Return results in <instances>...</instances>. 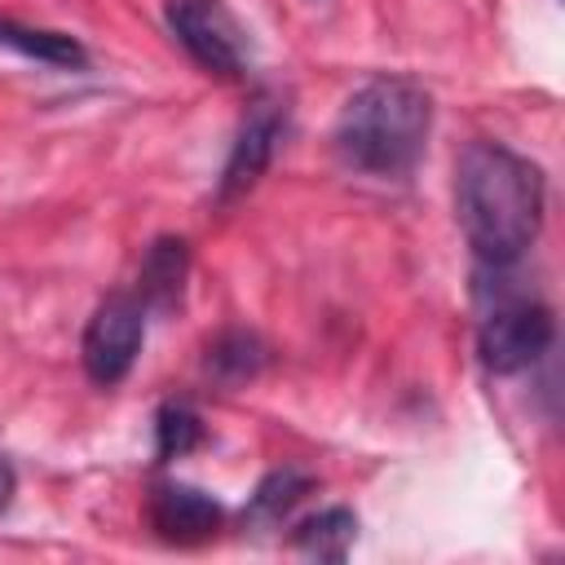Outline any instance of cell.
<instances>
[{"mask_svg":"<svg viewBox=\"0 0 565 565\" xmlns=\"http://www.w3.org/2000/svg\"><path fill=\"white\" fill-rule=\"evenodd\" d=\"M543 172L499 141H468L455 163V212L481 265H516L543 225Z\"/></svg>","mask_w":565,"mask_h":565,"instance_id":"1","label":"cell"},{"mask_svg":"<svg viewBox=\"0 0 565 565\" xmlns=\"http://www.w3.org/2000/svg\"><path fill=\"white\" fill-rule=\"evenodd\" d=\"M433 128V97L406 75L366 79L335 119V154L366 177H406L424 154Z\"/></svg>","mask_w":565,"mask_h":565,"instance_id":"2","label":"cell"},{"mask_svg":"<svg viewBox=\"0 0 565 565\" xmlns=\"http://www.w3.org/2000/svg\"><path fill=\"white\" fill-rule=\"evenodd\" d=\"M508 269L512 265H481L477 269V296L486 305L477 349H481L486 371H494V375L525 371L530 362H539L547 353V344L556 335L552 309L543 300H530V291H512Z\"/></svg>","mask_w":565,"mask_h":565,"instance_id":"3","label":"cell"},{"mask_svg":"<svg viewBox=\"0 0 565 565\" xmlns=\"http://www.w3.org/2000/svg\"><path fill=\"white\" fill-rule=\"evenodd\" d=\"M168 26L203 71L238 75L247 66V35L221 0H168Z\"/></svg>","mask_w":565,"mask_h":565,"instance_id":"4","label":"cell"},{"mask_svg":"<svg viewBox=\"0 0 565 565\" xmlns=\"http://www.w3.org/2000/svg\"><path fill=\"white\" fill-rule=\"evenodd\" d=\"M146 340V305L137 296H110L84 327V371L93 384H119Z\"/></svg>","mask_w":565,"mask_h":565,"instance_id":"5","label":"cell"},{"mask_svg":"<svg viewBox=\"0 0 565 565\" xmlns=\"http://www.w3.org/2000/svg\"><path fill=\"white\" fill-rule=\"evenodd\" d=\"M287 128V110L282 102L274 97H256L247 119L238 124V137L230 146V159H225V172H221V199H234L243 190L256 185V177L269 168L274 150H278V137Z\"/></svg>","mask_w":565,"mask_h":565,"instance_id":"6","label":"cell"},{"mask_svg":"<svg viewBox=\"0 0 565 565\" xmlns=\"http://www.w3.org/2000/svg\"><path fill=\"white\" fill-rule=\"evenodd\" d=\"M150 525L168 543H203L221 525V503L194 486L168 481L150 494Z\"/></svg>","mask_w":565,"mask_h":565,"instance_id":"7","label":"cell"},{"mask_svg":"<svg viewBox=\"0 0 565 565\" xmlns=\"http://www.w3.org/2000/svg\"><path fill=\"white\" fill-rule=\"evenodd\" d=\"M185 269H190V252L181 238H159L137 274V300L146 309H172L181 305V287H185Z\"/></svg>","mask_w":565,"mask_h":565,"instance_id":"8","label":"cell"},{"mask_svg":"<svg viewBox=\"0 0 565 565\" xmlns=\"http://www.w3.org/2000/svg\"><path fill=\"white\" fill-rule=\"evenodd\" d=\"M296 547L305 556H318V561H344L353 539H358V516L349 508H327V512H313L296 525Z\"/></svg>","mask_w":565,"mask_h":565,"instance_id":"9","label":"cell"},{"mask_svg":"<svg viewBox=\"0 0 565 565\" xmlns=\"http://www.w3.org/2000/svg\"><path fill=\"white\" fill-rule=\"evenodd\" d=\"M0 44L22 53V57H35V62H49V66H84V49L79 40L62 35V31H44V26H22L13 18H0Z\"/></svg>","mask_w":565,"mask_h":565,"instance_id":"10","label":"cell"},{"mask_svg":"<svg viewBox=\"0 0 565 565\" xmlns=\"http://www.w3.org/2000/svg\"><path fill=\"white\" fill-rule=\"evenodd\" d=\"M265 362V344L252 335V331H225L207 344V375L221 380V384H243L260 371Z\"/></svg>","mask_w":565,"mask_h":565,"instance_id":"11","label":"cell"},{"mask_svg":"<svg viewBox=\"0 0 565 565\" xmlns=\"http://www.w3.org/2000/svg\"><path fill=\"white\" fill-rule=\"evenodd\" d=\"M309 477L305 472H296V468H278V472H269L260 486H256V494H252V521H282L305 494H309Z\"/></svg>","mask_w":565,"mask_h":565,"instance_id":"12","label":"cell"},{"mask_svg":"<svg viewBox=\"0 0 565 565\" xmlns=\"http://www.w3.org/2000/svg\"><path fill=\"white\" fill-rule=\"evenodd\" d=\"M203 441V424L185 402H168L154 415V450L159 459H181Z\"/></svg>","mask_w":565,"mask_h":565,"instance_id":"13","label":"cell"},{"mask_svg":"<svg viewBox=\"0 0 565 565\" xmlns=\"http://www.w3.org/2000/svg\"><path fill=\"white\" fill-rule=\"evenodd\" d=\"M13 490H18V477H13V463L0 455V512L13 503Z\"/></svg>","mask_w":565,"mask_h":565,"instance_id":"14","label":"cell"},{"mask_svg":"<svg viewBox=\"0 0 565 565\" xmlns=\"http://www.w3.org/2000/svg\"><path fill=\"white\" fill-rule=\"evenodd\" d=\"M313 4H327V0H313Z\"/></svg>","mask_w":565,"mask_h":565,"instance_id":"15","label":"cell"}]
</instances>
